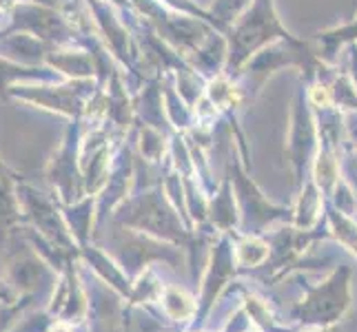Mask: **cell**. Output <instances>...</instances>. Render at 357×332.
<instances>
[{
  "label": "cell",
  "mask_w": 357,
  "mask_h": 332,
  "mask_svg": "<svg viewBox=\"0 0 357 332\" xmlns=\"http://www.w3.org/2000/svg\"><path fill=\"white\" fill-rule=\"evenodd\" d=\"M351 277L353 270L349 266H340L322 284L306 286L304 297L295 301L291 308V319L295 328L322 330L337 326L347 317L353 301Z\"/></svg>",
  "instance_id": "6da1fadb"
},
{
  "label": "cell",
  "mask_w": 357,
  "mask_h": 332,
  "mask_svg": "<svg viewBox=\"0 0 357 332\" xmlns=\"http://www.w3.org/2000/svg\"><path fill=\"white\" fill-rule=\"evenodd\" d=\"M268 244H264L262 239L249 237L238 244L236 248V264L240 268H260L268 262Z\"/></svg>",
  "instance_id": "277c9868"
},
{
  "label": "cell",
  "mask_w": 357,
  "mask_h": 332,
  "mask_svg": "<svg viewBox=\"0 0 357 332\" xmlns=\"http://www.w3.org/2000/svg\"><path fill=\"white\" fill-rule=\"evenodd\" d=\"M249 332H251V330H249Z\"/></svg>",
  "instance_id": "52a82bcc"
},
{
  "label": "cell",
  "mask_w": 357,
  "mask_h": 332,
  "mask_svg": "<svg viewBox=\"0 0 357 332\" xmlns=\"http://www.w3.org/2000/svg\"><path fill=\"white\" fill-rule=\"evenodd\" d=\"M49 332H73L67 324H56V326H52V330Z\"/></svg>",
  "instance_id": "5b68a950"
},
{
  "label": "cell",
  "mask_w": 357,
  "mask_h": 332,
  "mask_svg": "<svg viewBox=\"0 0 357 332\" xmlns=\"http://www.w3.org/2000/svg\"><path fill=\"white\" fill-rule=\"evenodd\" d=\"M302 332H340V330H337V326H333V328H322V330H302Z\"/></svg>",
  "instance_id": "8992f818"
},
{
  "label": "cell",
  "mask_w": 357,
  "mask_h": 332,
  "mask_svg": "<svg viewBox=\"0 0 357 332\" xmlns=\"http://www.w3.org/2000/svg\"><path fill=\"white\" fill-rule=\"evenodd\" d=\"M236 253L229 251V246H220L213 251V257L208 260V266L204 270L202 284H200V294H198V317L195 324L202 326L208 315H211L213 306L218 299L222 297V292L231 286V279L236 275Z\"/></svg>",
  "instance_id": "7a4b0ae2"
},
{
  "label": "cell",
  "mask_w": 357,
  "mask_h": 332,
  "mask_svg": "<svg viewBox=\"0 0 357 332\" xmlns=\"http://www.w3.org/2000/svg\"><path fill=\"white\" fill-rule=\"evenodd\" d=\"M160 303H162L165 315L171 322L178 324H191L198 317V299L191 297L187 290L176 286H165L160 294Z\"/></svg>",
  "instance_id": "3957f363"
}]
</instances>
